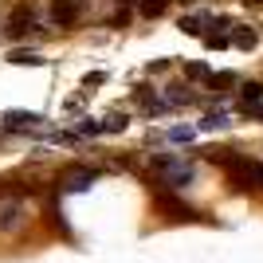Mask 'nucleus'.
<instances>
[{
	"mask_svg": "<svg viewBox=\"0 0 263 263\" xmlns=\"http://www.w3.org/2000/svg\"><path fill=\"white\" fill-rule=\"evenodd\" d=\"M32 28H35V8H32V4H16V8H12V16H8V28H4V32L16 40V35H28Z\"/></svg>",
	"mask_w": 263,
	"mask_h": 263,
	"instance_id": "nucleus-3",
	"label": "nucleus"
},
{
	"mask_svg": "<svg viewBox=\"0 0 263 263\" xmlns=\"http://www.w3.org/2000/svg\"><path fill=\"white\" fill-rule=\"evenodd\" d=\"M209 75H212V71L204 63H189V79H209Z\"/></svg>",
	"mask_w": 263,
	"mask_h": 263,
	"instance_id": "nucleus-19",
	"label": "nucleus"
},
{
	"mask_svg": "<svg viewBox=\"0 0 263 263\" xmlns=\"http://www.w3.org/2000/svg\"><path fill=\"white\" fill-rule=\"evenodd\" d=\"M90 185H95V169H87V165H71V169L59 173V189L63 193H83Z\"/></svg>",
	"mask_w": 263,
	"mask_h": 263,
	"instance_id": "nucleus-2",
	"label": "nucleus"
},
{
	"mask_svg": "<svg viewBox=\"0 0 263 263\" xmlns=\"http://www.w3.org/2000/svg\"><path fill=\"white\" fill-rule=\"evenodd\" d=\"M79 134H83V138H99V134H102V122L83 118V122H79Z\"/></svg>",
	"mask_w": 263,
	"mask_h": 263,
	"instance_id": "nucleus-17",
	"label": "nucleus"
},
{
	"mask_svg": "<svg viewBox=\"0 0 263 263\" xmlns=\"http://www.w3.org/2000/svg\"><path fill=\"white\" fill-rule=\"evenodd\" d=\"M157 209L169 220H197V209H189L185 200H177L173 193H157Z\"/></svg>",
	"mask_w": 263,
	"mask_h": 263,
	"instance_id": "nucleus-5",
	"label": "nucleus"
},
{
	"mask_svg": "<svg viewBox=\"0 0 263 263\" xmlns=\"http://www.w3.org/2000/svg\"><path fill=\"white\" fill-rule=\"evenodd\" d=\"M169 142H193V130H189V126H177V130H169Z\"/></svg>",
	"mask_w": 263,
	"mask_h": 263,
	"instance_id": "nucleus-18",
	"label": "nucleus"
},
{
	"mask_svg": "<svg viewBox=\"0 0 263 263\" xmlns=\"http://www.w3.org/2000/svg\"><path fill=\"white\" fill-rule=\"evenodd\" d=\"M51 20L63 24V28H71V24L79 20V4H75V0H55V4H51Z\"/></svg>",
	"mask_w": 263,
	"mask_h": 263,
	"instance_id": "nucleus-8",
	"label": "nucleus"
},
{
	"mask_svg": "<svg viewBox=\"0 0 263 263\" xmlns=\"http://www.w3.org/2000/svg\"><path fill=\"white\" fill-rule=\"evenodd\" d=\"M243 110H248L252 118H263V102H252V106H243Z\"/></svg>",
	"mask_w": 263,
	"mask_h": 263,
	"instance_id": "nucleus-21",
	"label": "nucleus"
},
{
	"mask_svg": "<svg viewBox=\"0 0 263 263\" xmlns=\"http://www.w3.org/2000/svg\"><path fill=\"white\" fill-rule=\"evenodd\" d=\"M216 20V16H209V12H189V16H181V32L189 35H204V28Z\"/></svg>",
	"mask_w": 263,
	"mask_h": 263,
	"instance_id": "nucleus-9",
	"label": "nucleus"
},
{
	"mask_svg": "<svg viewBox=\"0 0 263 263\" xmlns=\"http://www.w3.org/2000/svg\"><path fill=\"white\" fill-rule=\"evenodd\" d=\"M228 40L236 47H243V51H252L255 44H259V35H255V28H236V32H228Z\"/></svg>",
	"mask_w": 263,
	"mask_h": 263,
	"instance_id": "nucleus-11",
	"label": "nucleus"
},
{
	"mask_svg": "<svg viewBox=\"0 0 263 263\" xmlns=\"http://www.w3.org/2000/svg\"><path fill=\"white\" fill-rule=\"evenodd\" d=\"M161 99H165V106L173 110V106H189V102H197V95H193V90H185V87H169Z\"/></svg>",
	"mask_w": 263,
	"mask_h": 263,
	"instance_id": "nucleus-10",
	"label": "nucleus"
},
{
	"mask_svg": "<svg viewBox=\"0 0 263 263\" xmlns=\"http://www.w3.org/2000/svg\"><path fill=\"white\" fill-rule=\"evenodd\" d=\"M20 220H24V204L20 200H0V232L20 228Z\"/></svg>",
	"mask_w": 263,
	"mask_h": 263,
	"instance_id": "nucleus-6",
	"label": "nucleus"
},
{
	"mask_svg": "<svg viewBox=\"0 0 263 263\" xmlns=\"http://www.w3.org/2000/svg\"><path fill=\"white\" fill-rule=\"evenodd\" d=\"M8 193H12V189H8V181H0V200H8Z\"/></svg>",
	"mask_w": 263,
	"mask_h": 263,
	"instance_id": "nucleus-22",
	"label": "nucleus"
},
{
	"mask_svg": "<svg viewBox=\"0 0 263 263\" xmlns=\"http://www.w3.org/2000/svg\"><path fill=\"white\" fill-rule=\"evenodd\" d=\"M126 126H130L126 114H106V118H102V134H122Z\"/></svg>",
	"mask_w": 263,
	"mask_h": 263,
	"instance_id": "nucleus-14",
	"label": "nucleus"
},
{
	"mask_svg": "<svg viewBox=\"0 0 263 263\" xmlns=\"http://www.w3.org/2000/svg\"><path fill=\"white\" fill-rule=\"evenodd\" d=\"M8 63H16V67H44V55L40 51H12Z\"/></svg>",
	"mask_w": 263,
	"mask_h": 263,
	"instance_id": "nucleus-12",
	"label": "nucleus"
},
{
	"mask_svg": "<svg viewBox=\"0 0 263 263\" xmlns=\"http://www.w3.org/2000/svg\"><path fill=\"white\" fill-rule=\"evenodd\" d=\"M0 122H4L8 130H40V126H44V114H35V110H4Z\"/></svg>",
	"mask_w": 263,
	"mask_h": 263,
	"instance_id": "nucleus-4",
	"label": "nucleus"
},
{
	"mask_svg": "<svg viewBox=\"0 0 263 263\" xmlns=\"http://www.w3.org/2000/svg\"><path fill=\"white\" fill-rule=\"evenodd\" d=\"M243 106H252V102H263V83H243Z\"/></svg>",
	"mask_w": 263,
	"mask_h": 263,
	"instance_id": "nucleus-15",
	"label": "nucleus"
},
{
	"mask_svg": "<svg viewBox=\"0 0 263 263\" xmlns=\"http://www.w3.org/2000/svg\"><path fill=\"white\" fill-rule=\"evenodd\" d=\"M154 165L161 173V185H169V189H181L193 181V165H185V161H173V157L161 154V157H154Z\"/></svg>",
	"mask_w": 263,
	"mask_h": 263,
	"instance_id": "nucleus-1",
	"label": "nucleus"
},
{
	"mask_svg": "<svg viewBox=\"0 0 263 263\" xmlns=\"http://www.w3.org/2000/svg\"><path fill=\"white\" fill-rule=\"evenodd\" d=\"M134 99H138V106H142L145 114H165V110H169L165 99L157 95V90H149V87H138V90H134Z\"/></svg>",
	"mask_w": 263,
	"mask_h": 263,
	"instance_id": "nucleus-7",
	"label": "nucleus"
},
{
	"mask_svg": "<svg viewBox=\"0 0 263 263\" xmlns=\"http://www.w3.org/2000/svg\"><path fill=\"white\" fill-rule=\"evenodd\" d=\"M138 8H142V16H161L169 8V0H138Z\"/></svg>",
	"mask_w": 263,
	"mask_h": 263,
	"instance_id": "nucleus-16",
	"label": "nucleus"
},
{
	"mask_svg": "<svg viewBox=\"0 0 263 263\" xmlns=\"http://www.w3.org/2000/svg\"><path fill=\"white\" fill-rule=\"evenodd\" d=\"M224 126H232V114H228V110H216V114H209V118L200 122V130H224Z\"/></svg>",
	"mask_w": 263,
	"mask_h": 263,
	"instance_id": "nucleus-13",
	"label": "nucleus"
},
{
	"mask_svg": "<svg viewBox=\"0 0 263 263\" xmlns=\"http://www.w3.org/2000/svg\"><path fill=\"white\" fill-rule=\"evenodd\" d=\"M102 79H106V75H102V71H90V75H87V87H99Z\"/></svg>",
	"mask_w": 263,
	"mask_h": 263,
	"instance_id": "nucleus-20",
	"label": "nucleus"
}]
</instances>
